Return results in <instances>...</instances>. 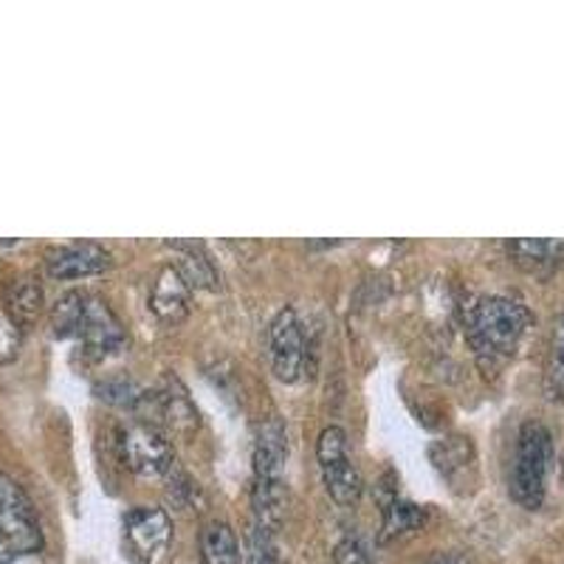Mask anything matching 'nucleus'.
I'll use <instances>...</instances> for the list:
<instances>
[{
  "label": "nucleus",
  "instance_id": "f257e3e1",
  "mask_svg": "<svg viewBox=\"0 0 564 564\" xmlns=\"http://www.w3.org/2000/svg\"><path fill=\"white\" fill-rule=\"evenodd\" d=\"M533 325L528 305L511 296H482L468 314L466 334L482 367H500L520 350Z\"/></svg>",
  "mask_w": 564,
  "mask_h": 564
},
{
  "label": "nucleus",
  "instance_id": "f03ea898",
  "mask_svg": "<svg viewBox=\"0 0 564 564\" xmlns=\"http://www.w3.org/2000/svg\"><path fill=\"white\" fill-rule=\"evenodd\" d=\"M553 463V435L545 423L528 421L522 423L517 446H513L511 460V480L508 491L517 506L536 511L545 502L547 494V475Z\"/></svg>",
  "mask_w": 564,
  "mask_h": 564
},
{
  "label": "nucleus",
  "instance_id": "7ed1b4c3",
  "mask_svg": "<svg viewBox=\"0 0 564 564\" xmlns=\"http://www.w3.org/2000/svg\"><path fill=\"white\" fill-rule=\"evenodd\" d=\"M40 547H43V531L32 500L12 477L0 475V564L37 553Z\"/></svg>",
  "mask_w": 564,
  "mask_h": 564
},
{
  "label": "nucleus",
  "instance_id": "20e7f679",
  "mask_svg": "<svg viewBox=\"0 0 564 564\" xmlns=\"http://www.w3.org/2000/svg\"><path fill=\"white\" fill-rule=\"evenodd\" d=\"M316 457H319L322 480H325L327 494L334 497L339 506H356L365 491L359 466L352 463L347 452V435L341 426H327L322 430L319 443H316Z\"/></svg>",
  "mask_w": 564,
  "mask_h": 564
},
{
  "label": "nucleus",
  "instance_id": "39448f33",
  "mask_svg": "<svg viewBox=\"0 0 564 564\" xmlns=\"http://www.w3.org/2000/svg\"><path fill=\"white\" fill-rule=\"evenodd\" d=\"M119 452L130 471L139 477H161L173 471V446L159 426L135 421L133 426L119 432Z\"/></svg>",
  "mask_w": 564,
  "mask_h": 564
},
{
  "label": "nucleus",
  "instance_id": "423d86ee",
  "mask_svg": "<svg viewBox=\"0 0 564 564\" xmlns=\"http://www.w3.org/2000/svg\"><path fill=\"white\" fill-rule=\"evenodd\" d=\"M269 345H271V367H274L276 379L285 381V384H294L300 381V376L305 372L308 365V336H305V327H302L300 314L294 308H285L276 314V319L271 322L269 330Z\"/></svg>",
  "mask_w": 564,
  "mask_h": 564
},
{
  "label": "nucleus",
  "instance_id": "0eeeda50",
  "mask_svg": "<svg viewBox=\"0 0 564 564\" xmlns=\"http://www.w3.org/2000/svg\"><path fill=\"white\" fill-rule=\"evenodd\" d=\"M74 336L83 341L85 350L97 359H105L110 352H119L128 345V336L122 330V322L116 319L113 311L108 308V302L99 296L83 294V305H79V319L74 327Z\"/></svg>",
  "mask_w": 564,
  "mask_h": 564
},
{
  "label": "nucleus",
  "instance_id": "6e6552de",
  "mask_svg": "<svg viewBox=\"0 0 564 564\" xmlns=\"http://www.w3.org/2000/svg\"><path fill=\"white\" fill-rule=\"evenodd\" d=\"M173 522L164 508H133L124 517V542L139 562L153 564L167 551Z\"/></svg>",
  "mask_w": 564,
  "mask_h": 564
},
{
  "label": "nucleus",
  "instance_id": "1a4fd4ad",
  "mask_svg": "<svg viewBox=\"0 0 564 564\" xmlns=\"http://www.w3.org/2000/svg\"><path fill=\"white\" fill-rule=\"evenodd\" d=\"M113 265V257L105 246L77 240V243L59 246L48 254V274L57 280H83V276L102 274Z\"/></svg>",
  "mask_w": 564,
  "mask_h": 564
},
{
  "label": "nucleus",
  "instance_id": "9d476101",
  "mask_svg": "<svg viewBox=\"0 0 564 564\" xmlns=\"http://www.w3.org/2000/svg\"><path fill=\"white\" fill-rule=\"evenodd\" d=\"M189 302H193L189 282L173 263H167L155 274L153 289H150V308L161 322H181L189 314Z\"/></svg>",
  "mask_w": 564,
  "mask_h": 564
},
{
  "label": "nucleus",
  "instance_id": "9b49d317",
  "mask_svg": "<svg viewBox=\"0 0 564 564\" xmlns=\"http://www.w3.org/2000/svg\"><path fill=\"white\" fill-rule=\"evenodd\" d=\"M289 460V437L276 417L257 430L254 443V480H282V468Z\"/></svg>",
  "mask_w": 564,
  "mask_h": 564
},
{
  "label": "nucleus",
  "instance_id": "f8f14e48",
  "mask_svg": "<svg viewBox=\"0 0 564 564\" xmlns=\"http://www.w3.org/2000/svg\"><path fill=\"white\" fill-rule=\"evenodd\" d=\"M508 254L513 263L531 274H551L564 263V240H508Z\"/></svg>",
  "mask_w": 564,
  "mask_h": 564
},
{
  "label": "nucleus",
  "instance_id": "ddd939ff",
  "mask_svg": "<svg viewBox=\"0 0 564 564\" xmlns=\"http://www.w3.org/2000/svg\"><path fill=\"white\" fill-rule=\"evenodd\" d=\"M200 558L204 564H243L238 533L231 531L229 522H206L200 531Z\"/></svg>",
  "mask_w": 564,
  "mask_h": 564
},
{
  "label": "nucleus",
  "instance_id": "4468645a",
  "mask_svg": "<svg viewBox=\"0 0 564 564\" xmlns=\"http://www.w3.org/2000/svg\"><path fill=\"white\" fill-rule=\"evenodd\" d=\"M178 251V263H173L181 271L189 289H215L218 285V271L212 265V260L206 257V251L198 243H170Z\"/></svg>",
  "mask_w": 564,
  "mask_h": 564
},
{
  "label": "nucleus",
  "instance_id": "2eb2a0df",
  "mask_svg": "<svg viewBox=\"0 0 564 564\" xmlns=\"http://www.w3.org/2000/svg\"><path fill=\"white\" fill-rule=\"evenodd\" d=\"M426 520V511L415 502H406V500H387L384 506V520H381V542H390L395 536H404V533L417 531Z\"/></svg>",
  "mask_w": 564,
  "mask_h": 564
},
{
  "label": "nucleus",
  "instance_id": "dca6fc26",
  "mask_svg": "<svg viewBox=\"0 0 564 564\" xmlns=\"http://www.w3.org/2000/svg\"><path fill=\"white\" fill-rule=\"evenodd\" d=\"M545 395L551 401H564V314H558L556 325H553L545 370Z\"/></svg>",
  "mask_w": 564,
  "mask_h": 564
},
{
  "label": "nucleus",
  "instance_id": "f3484780",
  "mask_svg": "<svg viewBox=\"0 0 564 564\" xmlns=\"http://www.w3.org/2000/svg\"><path fill=\"white\" fill-rule=\"evenodd\" d=\"M243 564H282L280 547H276V533L251 525L246 539Z\"/></svg>",
  "mask_w": 564,
  "mask_h": 564
},
{
  "label": "nucleus",
  "instance_id": "a211bd4d",
  "mask_svg": "<svg viewBox=\"0 0 564 564\" xmlns=\"http://www.w3.org/2000/svg\"><path fill=\"white\" fill-rule=\"evenodd\" d=\"M97 392L102 401H108V404L128 406V410H133L135 401H139V395H141V387L135 384V381L124 379V376H116V379H108L105 384H99Z\"/></svg>",
  "mask_w": 564,
  "mask_h": 564
},
{
  "label": "nucleus",
  "instance_id": "6ab92c4d",
  "mask_svg": "<svg viewBox=\"0 0 564 564\" xmlns=\"http://www.w3.org/2000/svg\"><path fill=\"white\" fill-rule=\"evenodd\" d=\"M334 564H372L370 551H367L361 536H345L334 551Z\"/></svg>",
  "mask_w": 564,
  "mask_h": 564
},
{
  "label": "nucleus",
  "instance_id": "aec40b11",
  "mask_svg": "<svg viewBox=\"0 0 564 564\" xmlns=\"http://www.w3.org/2000/svg\"><path fill=\"white\" fill-rule=\"evenodd\" d=\"M14 305H18L20 311H26V314H34V311L40 308V289L23 285V289L18 291V296H14Z\"/></svg>",
  "mask_w": 564,
  "mask_h": 564
},
{
  "label": "nucleus",
  "instance_id": "412c9836",
  "mask_svg": "<svg viewBox=\"0 0 564 564\" xmlns=\"http://www.w3.org/2000/svg\"><path fill=\"white\" fill-rule=\"evenodd\" d=\"M423 564H475V558L468 556L466 551H437Z\"/></svg>",
  "mask_w": 564,
  "mask_h": 564
}]
</instances>
